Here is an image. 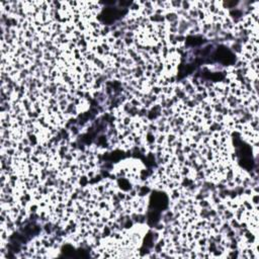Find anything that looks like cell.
Segmentation results:
<instances>
[{"label":"cell","mask_w":259,"mask_h":259,"mask_svg":"<svg viewBox=\"0 0 259 259\" xmlns=\"http://www.w3.org/2000/svg\"><path fill=\"white\" fill-rule=\"evenodd\" d=\"M164 16H165L166 23H172V22L179 20V16L177 15L175 11H168Z\"/></svg>","instance_id":"1"},{"label":"cell","mask_w":259,"mask_h":259,"mask_svg":"<svg viewBox=\"0 0 259 259\" xmlns=\"http://www.w3.org/2000/svg\"><path fill=\"white\" fill-rule=\"evenodd\" d=\"M182 151H183V153H184L185 155H187V154H189V153L191 152V151H192V149L190 148V146H189V145H183V147H182Z\"/></svg>","instance_id":"2"}]
</instances>
